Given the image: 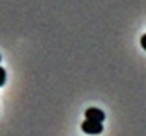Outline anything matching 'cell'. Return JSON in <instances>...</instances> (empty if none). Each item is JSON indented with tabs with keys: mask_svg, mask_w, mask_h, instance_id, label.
<instances>
[{
	"mask_svg": "<svg viewBox=\"0 0 146 136\" xmlns=\"http://www.w3.org/2000/svg\"><path fill=\"white\" fill-rule=\"evenodd\" d=\"M81 129L86 133V134H100L102 131H103V126H102V122H95V121H84L83 124H81Z\"/></svg>",
	"mask_w": 146,
	"mask_h": 136,
	"instance_id": "1",
	"label": "cell"
},
{
	"mask_svg": "<svg viewBox=\"0 0 146 136\" xmlns=\"http://www.w3.org/2000/svg\"><path fill=\"white\" fill-rule=\"evenodd\" d=\"M5 79H7L5 69H2V67H0V86H4V85H5Z\"/></svg>",
	"mask_w": 146,
	"mask_h": 136,
	"instance_id": "3",
	"label": "cell"
},
{
	"mask_svg": "<svg viewBox=\"0 0 146 136\" xmlns=\"http://www.w3.org/2000/svg\"><path fill=\"white\" fill-rule=\"evenodd\" d=\"M141 47L146 50V35H143V36H141Z\"/></svg>",
	"mask_w": 146,
	"mask_h": 136,
	"instance_id": "4",
	"label": "cell"
},
{
	"mask_svg": "<svg viewBox=\"0 0 146 136\" xmlns=\"http://www.w3.org/2000/svg\"><path fill=\"white\" fill-rule=\"evenodd\" d=\"M84 115H86L88 121H95V122H103L105 121V112H102L100 109H95V107L88 109L84 112Z\"/></svg>",
	"mask_w": 146,
	"mask_h": 136,
	"instance_id": "2",
	"label": "cell"
},
{
	"mask_svg": "<svg viewBox=\"0 0 146 136\" xmlns=\"http://www.w3.org/2000/svg\"><path fill=\"white\" fill-rule=\"evenodd\" d=\"M0 60H2V57H0Z\"/></svg>",
	"mask_w": 146,
	"mask_h": 136,
	"instance_id": "5",
	"label": "cell"
}]
</instances>
